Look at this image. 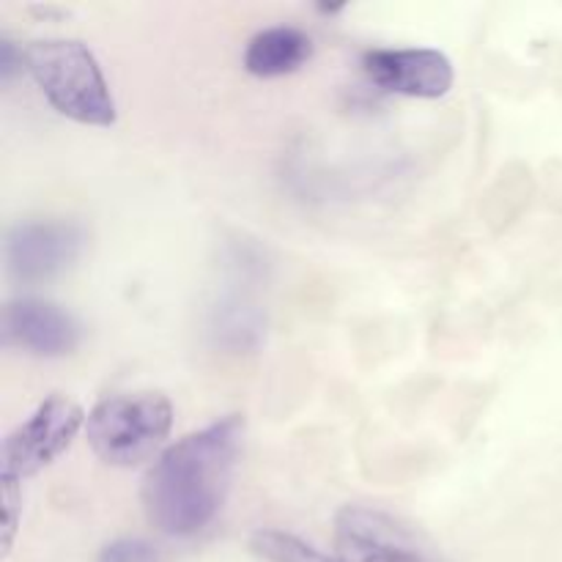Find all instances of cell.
<instances>
[{
    "instance_id": "1",
    "label": "cell",
    "mask_w": 562,
    "mask_h": 562,
    "mask_svg": "<svg viewBox=\"0 0 562 562\" xmlns=\"http://www.w3.org/2000/svg\"><path fill=\"white\" fill-rule=\"evenodd\" d=\"M245 423L223 417L203 431L170 445L140 486L148 525L170 538H192L206 530L228 499Z\"/></svg>"
},
{
    "instance_id": "2",
    "label": "cell",
    "mask_w": 562,
    "mask_h": 562,
    "mask_svg": "<svg viewBox=\"0 0 562 562\" xmlns=\"http://www.w3.org/2000/svg\"><path fill=\"white\" fill-rule=\"evenodd\" d=\"M25 69L60 115L86 126L115 124L113 93L97 58L82 42L44 38L27 44Z\"/></svg>"
},
{
    "instance_id": "3",
    "label": "cell",
    "mask_w": 562,
    "mask_h": 562,
    "mask_svg": "<svg viewBox=\"0 0 562 562\" xmlns=\"http://www.w3.org/2000/svg\"><path fill=\"white\" fill-rule=\"evenodd\" d=\"M173 428V406L162 393H121L99 401L86 420V437L99 461L135 467L151 459Z\"/></svg>"
},
{
    "instance_id": "4",
    "label": "cell",
    "mask_w": 562,
    "mask_h": 562,
    "mask_svg": "<svg viewBox=\"0 0 562 562\" xmlns=\"http://www.w3.org/2000/svg\"><path fill=\"white\" fill-rule=\"evenodd\" d=\"M86 412L66 395H49L25 423L3 439L0 450V481L22 483L25 477L47 470L71 445L86 423Z\"/></svg>"
},
{
    "instance_id": "5",
    "label": "cell",
    "mask_w": 562,
    "mask_h": 562,
    "mask_svg": "<svg viewBox=\"0 0 562 562\" xmlns=\"http://www.w3.org/2000/svg\"><path fill=\"white\" fill-rule=\"evenodd\" d=\"M86 241L75 220H22L5 234V269L20 283H47L80 261Z\"/></svg>"
},
{
    "instance_id": "6",
    "label": "cell",
    "mask_w": 562,
    "mask_h": 562,
    "mask_svg": "<svg viewBox=\"0 0 562 562\" xmlns=\"http://www.w3.org/2000/svg\"><path fill=\"white\" fill-rule=\"evenodd\" d=\"M335 549L340 562H437L423 552L415 532L384 510L346 505L335 516Z\"/></svg>"
},
{
    "instance_id": "7",
    "label": "cell",
    "mask_w": 562,
    "mask_h": 562,
    "mask_svg": "<svg viewBox=\"0 0 562 562\" xmlns=\"http://www.w3.org/2000/svg\"><path fill=\"white\" fill-rule=\"evenodd\" d=\"M3 338L25 355L58 360L75 355L82 340V327L66 307L55 302L20 296L3 311Z\"/></svg>"
},
{
    "instance_id": "8",
    "label": "cell",
    "mask_w": 562,
    "mask_h": 562,
    "mask_svg": "<svg viewBox=\"0 0 562 562\" xmlns=\"http://www.w3.org/2000/svg\"><path fill=\"white\" fill-rule=\"evenodd\" d=\"M362 69L379 88L404 97L439 99L453 86V64L445 53L428 47L371 49Z\"/></svg>"
},
{
    "instance_id": "9",
    "label": "cell",
    "mask_w": 562,
    "mask_h": 562,
    "mask_svg": "<svg viewBox=\"0 0 562 562\" xmlns=\"http://www.w3.org/2000/svg\"><path fill=\"white\" fill-rule=\"evenodd\" d=\"M313 42L305 31L291 25L256 33L245 49V69L256 77H283L311 60Z\"/></svg>"
},
{
    "instance_id": "10",
    "label": "cell",
    "mask_w": 562,
    "mask_h": 562,
    "mask_svg": "<svg viewBox=\"0 0 562 562\" xmlns=\"http://www.w3.org/2000/svg\"><path fill=\"white\" fill-rule=\"evenodd\" d=\"M250 549L267 562H340L283 530H258L250 538Z\"/></svg>"
},
{
    "instance_id": "11",
    "label": "cell",
    "mask_w": 562,
    "mask_h": 562,
    "mask_svg": "<svg viewBox=\"0 0 562 562\" xmlns=\"http://www.w3.org/2000/svg\"><path fill=\"white\" fill-rule=\"evenodd\" d=\"M97 562H159V552L143 538H119L102 549Z\"/></svg>"
},
{
    "instance_id": "12",
    "label": "cell",
    "mask_w": 562,
    "mask_h": 562,
    "mask_svg": "<svg viewBox=\"0 0 562 562\" xmlns=\"http://www.w3.org/2000/svg\"><path fill=\"white\" fill-rule=\"evenodd\" d=\"M22 64H25V53H16L14 44H11L9 38H3V42H0V77H3V82L14 80V75L22 69Z\"/></svg>"
}]
</instances>
